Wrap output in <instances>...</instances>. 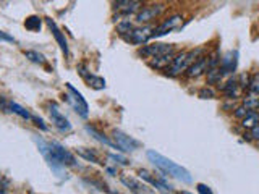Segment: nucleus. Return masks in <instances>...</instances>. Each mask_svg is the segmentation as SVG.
Listing matches in <instances>:
<instances>
[{
  "label": "nucleus",
  "instance_id": "nucleus-4",
  "mask_svg": "<svg viewBox=\"0 0 259 194\" xmlns=\"http://www.w3.org/2000/svg\"><path fill=\"white\" fill-rule=\"evenodd\" d=\"M65 88H67V91H68V96H67L68 100H70L71 105H73V108L76 110V113L83 116V118H86L88 113H89V107H88V102L84 100V97L81 96V93L71 86L70 83L65 84Z\"/></svg>",
  "mask_w": 259,
  "mask_h": 194
},
{
  "label": "nucleus",
  "instance_id": "nucleus-32",
  "mask_svg": "<svg viewBox=\"0 0 259 194\" xmlns=\"http://www.w3.org/2000/svg\"><path fill=\"white\" fill-rule=\"evenodd\" d=\"M196 188H198V193H199V194H214L211 188L207 186V185H204V183H198Z\"/></svg>",
  "mask_w": 259,
  "mask_h": 194
},
{
  "label": "nucleus",
  "instance_id": "nucleus-3",
  "mask_svg": "<svg viewBox=\"0 0 259 194\" xmlns=\"http://www.w3.org/2000/svg\"><path fill=\"white\" fill-rule=\"evenodd\" d=\"M199 54H201V49H198V50H190V52H180L178 55H175L172 67L167 70V73L170 75V76H178L181 73H185V71L190 68L194 62H196V57Z\"/></svg>",
  "mask_w": 259,
  "mask_h": 194
},
{
  "label": "nucleus",
  "instance_id": "nucleus-19",
  "mask_svg": "<svg viewBox=\"0 0 259 194\" xmlns=\"http://www.w3.org/2000/svg\"><path fill=\"white\" fill-rule=\"evenodd\" d=\"M86 131L93 136L94 139H97L99 142H102V144H106V146H109V147H112V149H119L112 141H110L109 138H106V134H102L101 131H97V129L94 128V126H91V125H86Z\"/></svg>",
  "mask_w": 259,
  "mask_h": 194
},
{
  "label": "nucleus",
  "instance_id": "nucleus-35",
  "mask_svg": "<svg viewBox=\"0 0 259 194\" xmlns=\"http://www.w3.org/2000/svg\"><path fill=\"white\" fill-rule=\"evenodd\" d=\"M0 110H5V112H8V100L5 99V97L0 96Z\"/></svg>",
  "mask_w": 259,
  "mask_h": 194
},
{
  "label": "nucleus",
  "instance_id": "nucleus-14",
  "mask_svg": "<svg viewBox=\"0 0 259 194\" xmlns=\"http://www.w3.org/2000/svg\"><path fill=\"white\" fill-rule=\"evenodd\" d=\"M220 91H222L227 99H232V100H235L242 96V88H240L237 78H230V80L220 88Z\"/></svg>",
  "mask_w": 259,
  "mask_h": 194
},
{
  "label": "nucleus",
  "instance_id": "nucleus-8",
  "mask_svg": "<svg viewBox=\"0 0 259 194\" xmlns=\"http://www.w3.org/2000/svg\"><path fill=\"white\" fill-rule=\"evenodd\" d=\"M49 115H50L52 123H54V126L58 129V131H62V133L71 131V123H70V120L60 112V110H58V107L55 105V103H52V105L49 107Z\"/></svg>",
  "mask_w": 259,
  "mask_h": 194
},
{
  "label": "nucleus",
  "instance_id": "nucleus-20",
  "mask_svg": "<svg viewBox=\"0 0 259 194\" xmlns=\"http://www.w3.org/2000/svg\"><path fill=\"white\" fill-rule=\"evenodd\" d=\"M115 6L123 13H133L141 6V2H134V0H120V2H115Z\"/></svg>",
  "mask_w": 259,
  "mask_h": 194
},
{
  "label": "nucleus",
  "instance_id": "nucleus-30",
  "mask_svg": "<svg viewBox=\"0 0 259 194\" xmlns=\"http://www.w3.org/2000/svg\"><path fill=\"white\" fill-rule=\"evenodd\" d=\"M214 91L211 89V88H203L199 91V97L201 99H214Z\"/></svg>",
  "mask_w": 259,
  "mask_h": 194
},
{
  "label": "nucleus",
  "instance_id": "nucleus-12",
  "mask_svg": "<svg viewBox=\"0 0 259 194\" xmlns=\"http://www.w3.org/2000/svg\"><path fill=\"white\" fill-rule=\"evenodd\" d=\"M172 50H173V45H170V44H149L139 50V54L144 57H149V58H154V57H159L164 54H170Z\"/></svg>",
  "mask_w": 259,
  "mask_h": 194
},
{
  "label": "nucleus",
  "instance_id": "nucleus-7",
  "mask_svg": "<svg viewBox=\"0 0 259 194\" xmlns=\"http://www.w3.org/2000/svg\"><path fill=\"white\" fill-rule=\"evenodd\" d=\"M152 32H154L152 26H141V28H133V31L130 32V34H127L125 39L131 44L141 45V44H146L149 39H152Z\"/></svg>",
  "mask_w": 259,
  "mask_h": 194
},
{
  "label": "nucleus",
  "instance_id": "nucleus-21",
  "mask_svg": "<svg viewBox=\"0 0 259 194\" xmlns=\"http://www.w3.org/2000/svg\"><path fill=\"white\" fill-rule=\"evenodd\" d=\"M258 125H259V113L255 112V110H251V112L242 120V128H245V129H253Z\"/></svg>",
  "mask_w": 259,
  "mask_h": 194
},
{
  "label": "nucleus",
  "instance_id": "nucleus-17",
  "mask_svg": "<svg viewBox=\"0 0 259 194\" xmlns=\"http://www.w3.org/2000/svg\"><path fill=\"white\" fill-rule=\"evenodd\" d=\"M139 177H141L142 180H146L147 183H151L154 188H157V190H162V191H172V186L168 185L165 180L152 177V175L149 173L147 170H139Z\"/></svg>",
  "mask_w": 259,
  "mask_h": 194
},
{
  "label": "nucleus",
  "instance_id": "nucleus-37",
  "mask_svg": "<svg viewBox=\"0 0 259 194\" xmlns=\"http://www.w3.org/2000/svg\"><path fill=\"white\" fill-rule=\"evenodd\" d=\"M258 110H259V105H258Z\"/></svg>",
  "mask_w": 259,
  "mask_h": 194
},
{
  "label": "nucleus",
  "instance_id": "nucleus-26",
  "mask_svg": "<svg viewBox=\"0 0 259 194\" xmlns=\"http://www.w3.org/2000/svg\"><path fill=\"white\" fill-rule=\"evenodd\" d=\"M24 57H26V58H29L31 62L39 63V65H44V63H45L44 55H42V54H39V52H36V50H24Z\"/></svg>",
  "mask_w": 259,
  "mask_h": 194
},
{
  "label": "nucleus",
  "instance_id": "nucleus-23",
  "mask_svg": "<svg viewBox=\"0 0 259 194\" xmlns=\"http://www.w3.org/2000/svg\"><path fill=\"white\" fill-rule=\"evenodd\" d=\"M24 26H26V29H29V31H39L41 29V26H42V19L39 16H36V15H32L29 18H26Z\"/></svg>",
  "mask_w": 259,
  "mask_h": 194
},
{
  "label": "nucleus",
  "instance_id": "nucleus-18",
  "mask_svg": "<svg viewBox=\"0 0 259 194\" xmlns=\"http://www.w3.org/2000/svg\"><path fill=\"white\" fill-rule=\"evenodd\" d=\"M206 68H207V57L201 55L198 60L186 70V76L188 78H198V76H201V75L204 73Z\"/></svg>",
  "mask_w": 259,
  "mask_h": 194
},
{
  "label": "nucleus",
  "instance_id": "nucleus-29",
  "mask_svg": "<svg viewBox=\"0 0 259 194\" xmlns=\"http://www.w3.org/2000/svg\"><path fill=\"white\" fill-rule=\"evenodd\" d=\"M251 112V110H248L245 105H242V107H237L235 108V112H233V115L237 116V118H240V120H243L246 115H248Z\"/></svg>",
  "mask_w": 259,
  "mask_h": 194
},
{
  "label": "nucleus",
  "instance_id": "nucleus-28",
  "mask_svg": "<svg viewBox=\"0 0 259 194\" xmlns=\"http://www.w3.org/2000/svg\"><path fill=\"white\" fill-rule=\"evenodd\" d=\"M133 28H134V26L131 24V21H122L119 24V32L122 36H127V34H130V32L133 31Z\"/></svg>",
  "mask_w": 259,
  "mask_h": 194
},
{
  "label": "nucleus",
  "instance_id": "nucleus-11",
  "mask_svg": "<svg viewBox=\"0 0 259 194\" xmlns=\"http://www.w3.org/2000/svg\"><path fill=\"white\" fill-rule=\"evenodd\" d=\"M120 180H122V183L125 185V186H127L128 190L131 191L133 194H155V193H154L147 185L141 183V181H138L136 178L128 177V175H122Z\"/></svg>",
  "mask_w": 259,
  "mask_h": 194
},
{
  "label": "nucleus",
  "instance_id": "nucleus-36",
  "mask_svg": "<svg viewBox=\"0 0 259 194\" xmlns=\"http://www.w3.org/2000/svg\"><path fill=\"white\" fill-rule=\"evenodd\" d=\"M178 194H193V193H188V191H180Z\"/></svg>",
  "mask_w": 259,
  "mask_h": 194
},
{
  "label": "nucleus",
  "instance_id": "nucleus-9",
  "mask_svg": "<svg viewBox=\"0 0 259 194\" xmlns=\"http://www.w3.org/2000/svg\"><path fill=\"white\" fill-rule=\"evenodd\" d=\"M237 65H238V52L237 50H230L220 58V65H219V70L220 73L224 75H232L235 73L237 70Z\"/></svg>",
  "mask_w": 259,
  "mask_h": 194
},
{
  "label": "nucleus",
  "instance_id": "nucleus-25",
  "mask_svg": "<svg viewBox=\"0 0 259 194\" xmlns=\"http://www.w3.org/2000/svg\"><path fill=\"white\" fill-rule=\"evenodd\" d=\"M206 71H207V83L209 84H217L222 80V73H220L219 68H209Z\"/></svg>",
  "mask_w": 259,
  "mask_h": 194
},
{
  "label": "nucleus",
  "instance_id": "nucleus-16",
  "mask_svg": "<svg viewBox=\"0 0 259 194\" xmlns=\"http://www.w3.org/2000/svg\"><path fill=\"white\" fill-rule=\"evenodd\" d=\"M173 58H175L173 52H170V54H164V55H159V57L151 58L149 65H151V67L155 68V70H168V68L172 67Z\"/></svg>",
  "mask_w": 259,
  "mask_h": 194
},
{
  "label": "nucleus",
  "instance_id": "nucleus-2",
  "mask_svg": "<svg viewBox=\"0 0 259 194\" xmlns=\"http://www.w3.org/2000/svg\"><path fill=\"white\" fill-rule=\"evenodd\" d=\"M146 155H147L149 162H151L162 175H165V177H172L178 181H183V183H191L193 181L191 173L188 172L185 167H181L177 164V162L167 159L165 155L159 154L157 151H147Z\"/></svg>",
  "mask_w": 259,
  "mask_h": 194
},
{
  "label": "nucleus",
  "instance_id": "nucleus-13",
  "mask_svg": "<svg viewBox=\"0 0 259 194\" xmlns=\"http://www.w3.org/2000/svg\"><path fill=\"white\" fill-rule=\"evenodd\" d=\"M45 23H47V26L50 28V31H52V34H54L57 44L60 45L62 52H63L65 55H68V42H67V39H65V34H63V32H62L60 29H58L57 23H55L52 18H45Z\"/></svg>",
  "mask_w": 259,
  "mask_h": 194
},
{
  "label": "nucleus",
  "instance_id": "nucleus-24",
  "mask_svg": "<svg viewBox=\"0 0 259 194\" xmlns=\"http://www.w3.org/2000/svg\"><path fill=\"white\" fill-rule=\"evenodd\" d=\"M76 152L81 155V157H84L86 160L89 162H94V164H102V162L99 160V157L96 155V152H93L91 149H84V147H80V149H76Z\"/></svg>",
  "mask_w": 259,
  "mask_h": 194
},
{
  "label": "nucleus",
  "instance_id": "nucleus-31",
  "mask_svg": "<svg viewBox=\"0 0 259 194\" xmlns=\"http://www.w3.org/2000/svg\"><path fill=\"white\" fill-rule=\"evenodd\" d=\"M109 157L115 160V164H120V165H128V160L125 157H122V155H117V154H109Z\"/></svg>",
  "mask_w": 259,
  "mask_h": 194
},
{
  "label": "nucleus",
  "instance_id": "nucleus-1",
  "mask_svg": "<svg viewBox=\"0 0 259 194\" xmlns=\"http://www.w3.org/2000/svg\"><path fill=\"white\" fill-rule=\"evenodd\" d=\"M36 144L39 147V152L42 154V157L47 160V164L52 167V170L60 175V170L63 167H76L78 160L73 154L65 146H62L60 142L55 141H44L41 138H34Z\"/></svg>",
  "mask_w": 259,
  "mask_h": 194
},
{
  "label": "nucleus",
  "instance_id": "nucleus-27",
  "mask_svg": "<svg viewBox=\"0 0 259 194\" xmlns=\"http://www.w3.org/2000/svg\"><path fill=\"white\" fill-rule=\"evenodd\" d=\"M250 91H251L253 94L259 96V73L251 76V80H250Z\"/></svg>",
  "mask_w": 259,
  "mask_h": 194
},
{
  "label": "nucleus",
  "instance_id": "nucleus-15",
  "mask_svg": "<svg viewBox=\"0 0 259 194\" xmlns=\"http://www.w3.org/2000/svg\"><path fill=\"white\" fill-rule=\"evenodd\" d=\"M78 71H80V75L84 78V81H86L89 86H93L94 89H104V88H106V80L101 78V76L93 75L91 71H88L86 68H84L83 65L78 67Z\"/></svg>",
  "mask_w": 259,
  "mask_h": 194
},
{
  "label": "nucleus",
  "instance_id": "nucleus-34",
  "mask_svg": "<svg viewBox=\"0 0 259 194\" xmlns=\"http://www.w3.org/2000/svg\"><path fill=\"white\" fill-rule=\"evenodd\" d=\"M250 138H251V139H255V141H259V125H258V126H255V128L251 129Z\"/></svg>",
  "mask_w": 259,
  "mask_h": 194
},
{
  "label": "nucleus",
  "instance_id": "nucleus-10",
  "mask_svg": "<svg viewBox=\"0 0 259 194\" xmlns=\"http://www.w3.org/2000/svg\"><path fill=\"white\" fill-rule=\"evenodd\" d=\"M181 15H173L170 18H167L164 19L159 26H155L154 28V32H152V37H160V36H164L167 34V32H170L173 29H177L178 26L181 24Z\"/></svg>",
  "mask_w": 259,
  "mask_h": 194
},
{
  "label": "nucleus",
  "instance_id": "nucleus-22",
  "mask_svg": "<svg viewBox=\"0 0 259 194\" xmlns=\"http://www.w3.org/2000/svg\"><path fill=\"white\" fill-rule=\"evenodd\" d=\"M8 112L16 113V115H19L24 120H31L32 118V115L28 112V110H26L24 107H21V105H18V103L13 102V100H8Z\"/></svg>",
  "mask_w": 259,
  "mask_h": 194
},
{
  "label": "nucleus",
  "instance_id": "nucleus-6",
  "mask_svg": "<svg viewBox=\"0 0 259 194\" xmlns=\"http://www.w3.org/2000/svg\"><path fill=\"white\" fill-rule=\"evenodd\" d=\"M165 10V5L164 3H152V5H147V6H142V8L138 11L136 15V21L138 23H149L151 19H155L162 11Z\"/></svg>",
  "mask_w": 259,
  "mask_h": 194
},
{
  "label": "nucleus",
  "instance_id": "nucleus-33",
  "mask_svg": "<svg viewBox=\"0 0 259 194\" xmlns=\"http://www.w3.org/2000/svg\"><path fill=\"white\" fill-rule=\"evenodd\" d=\"M0 42H15V37H11L10 34H6L3 31H0Z\"/></svg>",
  "mask_w": 259,
  "mask_h": 194
},
{
  "label": "nucleus",
  "instance_id": "nucleus-5",
  "mask_svg": "<svg viewBox=\"0 0 259 194\" xmlns=\"http://www.w3.org/2000/svg\"><path fill=\"white\" fill-rule=\"evenodd\" d=\"M114 144L119 147V151H123V152H133L141 146L139 141H136L127 133L120 131V129H114Z\"/></svg>",
  "mask_w": 259,
  "mask_h": 194
}]
</instances>
